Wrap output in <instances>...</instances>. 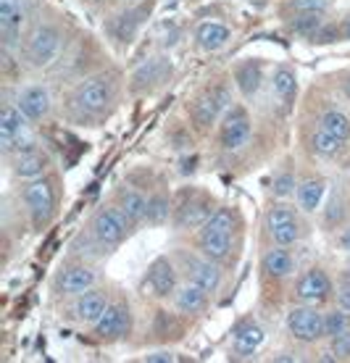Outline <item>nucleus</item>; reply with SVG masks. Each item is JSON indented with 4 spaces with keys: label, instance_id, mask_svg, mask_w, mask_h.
Here are the masks:
<instances>
[{
    "label": "nucleus",
    "instance_id": "obj_1",
    "mask_svg": "<svg viewBox=\"0 0 350 363\" xmlns=\"http://www.w3.org/2000/svg\"><path fill=\"white\" fill-rule=\"evenodd\" d=\"M116 95H119L116 74H111V72L95 74V77L82 79V82L74 87L72 98H69V108H72L74 116L82 118V121H84V118H100L114 108Z\"/></svg>",
    "mask_w": 350,
    "mask_h": 363
},
{
    "label": "nucleus",
    "instance_id": "obj_2",
    "mask_svg": "<svg viewBox=\"0 0 350 363\" xmlns=\"http://www.w3.org/2000/svg\"><path fill=\"white\" fill-rule=\"evenodd\" d=\"M234 227H237L234 211L216 208L211 213V218L198 229V253L216 261V264H224L226 258L232 255Z\"/></svg>",
    "mask_w": 350,
    "mask_h": 363
},
{
    "label": "nucleus",
    "instance_id": "obj_3",
    "mask_svg": "<svg viewBox=\"0 0 350 363\" xmlns=\"http://www.w3.org/2000/svg\"><path fill=\"white\" fill-rule=\"evenodd\" d=\"M63 48V32L61 27H55L53 21H40L32 27L24 43V61L32 69H48L55 64V58L61 55Z\"/></svg>",
    "mask_w": 350,
    "mask_h": 363
},
{
    "label": "nucleus",
    "instance_id": "obj_4",
    "mask_svg": "<svg viewBox=\"0 0 350 363\" xmlns=\"http://www.w3.org/2000/svg\"><path fill=\"white\" fill-rule=\"evenodd\" d=\"M21 200H24V206H27V213H29V218H32V227L35 229H43L53 221L55 190L45 177L27 182L24 190H21Z\"/></svg>",
    "mask_w": 350,
    "mask_h": 363
},
{
    "label": "nucleus",
    "instance_id": "obj_5",
    "mask_svg": "<svg viewBox=\"0 0 350 363\" xmlns=\"http://www.w3.org/2000/svg\"><path fill=\"white\" fill-rule=\"evenodd\" d=\"M132 221L121 213L119 206H108V208H98L90 218V232L98 240L100 245L116 247L126 240V235L132 232Z\"/></svg>",
    "mask_w": 350,
    "mask_h": 363
},
{
    "label": "nucleus",
    "instance_id": "obj_6",
    "mask_svg": "<svg viewBox=\"0 0 350 363\" xmlns=\"http://www.w3.org/2000/svg\"><path fill=\"white\" fill-rule=\"evenodd\" d=\"M232 106V92L226 90L224 84H216V87H208L192 100L190 106V116L198 124L200 129L214 127L219 118H224V113Z\"/></svg>",
    "mask_w": 350,
    "mask_h": 363
},
{
    "label": "nucleus",
    "instance_id": "obj_7",
    "mask_svg": "<svg viewBox=\"0 0 350 363\" xmlns=\"http://www.w3.org/2000/svg\"><path fill=\"white\" fill-rule=\"evenodd\" d=\"M263 224H266V232H269V237L274 240V245L290 247L300 240V218H297V211L285 206V203L271 206V208L266 211Z\"/></svg>",
    "mask_w": 350,
    "mask_h": 363
},
{
    "label": "nucleus",
    "instance_id": "obj_8",
    "mask_svg": "<svg viewBox=\"0 0 350 363\" xmlns=\"http://www.w3.org/2000/svg\"><path fill=\"white\" fill-rule=\"evenodd\" d=\"M251 135L253 124L248 111L243 106H234V108L226 111L224 118H222V129H219V145L229 150V153H237V150H243L251 143Z\"/></svg>",
    "mask_w": 350,
    "mask_h": 363
},
{
    "label": "nucleus",
    "instance_id": "obj_9",
    "mask_svg": "<svg viewBox=\"0 0 350 363\" xmlns=\"http://www.w3.org/2000/svg\"><path fill=\"white\" fill-rule=\"evenodd\" d=\"M288 332L295 340L305 342V345H311L316 340H322L324 335V313L322 311H316V306H295V308H290L288 313Z\"/></svg>",
    "mask_w": 350,
    "mask_h": 363
},
{
    "label": "nucleus",
    "instance_id": "obj_10",
    "mask_svg": "<svg viewBox=\"0 0 350 363\" xmlns=\"http://www.w3.org/2000/svg\"><path fill=\"white\" fill-rule=\"evenodd\" d=\"M182 261V272L187 274V281H195L200 284L208 295H214L219 287H222V272H219V264L206 258V255H195V253H180Z\"/></svg>",
    "mask_w": 350,
    "mask_h": 363
},
{
    "label": "nucleus",
    "instance_id": "obj_11",
    "mask_svg": "<svg viewBox=\"0 0 350 363\" xmlns=\"http://www.w3.org/2000/svg\"><path fill=\"white\" fill-rule=\"evenodd\" d=\"M92 329H95V335L100 340H108V342L124 340L132 332V308H129V303H124V300H111V306L106 308L103 318Z\"/></svg>",
    "mask_w": 350,
    "mask_h": 363
},
{
    "label": "nucleus",
    "instance_id": "obj_12",
    "mask_svg": "<svg viewBox=\"0 0 350 363\" xmlns=\"http://www.w3.org/2000/svg\"><path fill=\"white\" fill-rule=\"evenodd\" d=\"M95 284H98L95 269H90L87 264H72V266H63L61 272L55 274L53 290L58 295H66V298H77L82 292L92 290Z\"/></svg>",
    "mask_w": 350,
    "mask_h": 363
},
{
    "label": "nucleus",
    "instance_id": "obj_13",
    "mask_svg": "<svg viewBox=\"0 0 350 363\" xmlns=\"http://www.w3.org/2000/svg\"><path fill=\"white\" fill-rule=\"evenodd\" d=\"M180 287L177 281V266L171 264L169 258H155L151 266H148V274H145V290L151 292L153 298L158 300H169L174 298V292Z\"/></svg>",
    "mask_w": 350,
    "mask_h": 363
},
{
    "label": "nucleus",
    "instance_id": "obj_14",
    "mask_svg": "<svg viewBox=\"0 0 350 363\" xmlns=\"http://www.w3.org/2000/svg\"><path fill=\"white\" fill-rule=\"evenodd\" d=\"M332 295V279L327 277L324 269H308L297 277L295 281V298L303 306H322L324 300Z\"/></svg>",
    "mask_w": 350,
    "mask_h": 363
},
{
    "label": "nucleus",
    "instance_id": "obj_15",
    "mask_svg": "<svg viewBox=\"0 0 350 363\" xmlns=\"http://www.w3.org/2000/svg\"><path fill=\"white\" fill-rule=\"evenodd\" d=\"M29 21V0H0V35L6 48H13Z\"/></svg>",
    "mask_w": 350,
    "mask_h": 363
},
{
    "label": "nucleus",
    "instance_id": "obj_16",
    "mask_svg": "<svg viewBox=\"0 0 350 363\" xmlns=\"http://www.w3.org/2000/svg\"><path fill=\"white\" fill-rule=\"evenodd\" d=\"M16 106L21 108V113L35 124V121H43V118L50 116L53 98H50V90H48L45 84H29L24 90H18Z\"/></svg>",
    "mask_w": 350,
    "mask_h": 363
},
{
    "label": "nucleus",
    "instance_id": "obj_17",
    "mask_svg": "<svg viewBox=\"0 0 350 363\" xmlns=\"http://www.w3.org/2000/svg\"><path fill=\"white\" fill-rule=\"evenodd\" d=\"M108 306H111L108 292L98 290V287H92V290L77 295L72 313H74V318H77L80 324H84V327H95L100 318H103V313H106Z\"/></svg>",
    "mask_w": 350,
    "mask_h": 363
},
{
    "label": "nucleus",
    "instance_id": "obj_18",
    "mask_svg": "<svg viewBox=\"0 0 350 363\" xmlns=\"http://www.w3.org/2000/svg\"><path fill=\"white\" fill-rule=\"evenodd\" d=\"M214 213V203L208 198H200V195H192V198H185L180 203V208L174 213V227L180 232H187V229H200Z\"/></svg>",
    "mask_w": 350,
    "mask_h": 363
},
{
    "label": "nucleus",
    "instance_id": "obj_19",
    "mask_svg": "<svg viewBox=\"0 0 350 363\" xmlns=\"http://www.w3.org/2000/svg\"><path fill=\"white\" fill-rule=\"evenodd\" d=\"M11 169L18 179L32 182L45 177L48 169H50V155L43 150V147H32V150H24V153L11 155Z\"/></svg>",
    "mask_w": 350,
    "mask_h": 363
},
{
    "label": "nucleus",
    "instance_id": "obj_20",
    "mask_svg": "<svg viewBox=\"0 0 350 363\" xmlns=\"http://www.w3.org/2000/svg\"><path fill=\"white\" fill-rule=\"evenodd\" d=\"M169 77H171V61H166V58H148L132 74V90L148 92L153 87H161Z\"/></svg>",
    "mask_w": 350,
    "mask_h": 363
},
{
    "label": "nucleus",
    "instance_id": "obj_21",
    "mask_svg": "<svg viewBox=\"0 0 350 363\" xmlns=\"http://www.w3.org/2000/svg\"><path fill=\"white\" fill-rule=\"evenodd\" d=\"M143 16L145 11L143 9H126L121 11V13H116V16L108 21V35L116 40L119 45H129L132 40L137 37V32H140V27H143Z\"/></svg>",
    "mask_w": 350,
    "mask_h": 363
},
{
    "label": "nucleus",
    "instance_id": "obj_22",
    "mask_svg": "<svg viewBox=\"0 0 350 363\" xmlns=\"http://www.w3.org/2000/svg\"><path fill=\"white\" fill-rule=\"evenodd\" d=\"M263 342H266V332L256 321H243L232 335V350L237 358H251V355H256Z\"/></svg>",
    "mask_w": 350,
    "mask_h": 363
},
{
    "label": "nucleus",
    "instance_id": "obj_23",
    "mask_svg": "<svg viewBox=\"0 0 350 363\" xmlns=\"http://www.w3.org/2000/svg\"><path fill=\"white\" fill-rule=\"evenodd\" d=\"M29 124L32 121L21 113V108H18L16 103H6L3 106V111H0V145H3V153L9 150V145L21 132H27Z\"/></svg>",
    "mask_w": 350,
    "mask_h": 363
},
{
    "label": "nucleus",
    "instance_id": "obj_24",
    "mask_svg": "<svg viewBox=\"0 0 350 363\" xmlns=\"http://www.w3.org/2000/svg\"><path fill=\"white\" fill-rule=\"evenodd\" d=\"M261 269H263L266 277L285 279L290 274H295V255L290 253L285 245H274L261 255Z\"/></svg>",
    "mask_w": 350,
    "mask_h": 363
},
{
    "label": "nucleus",
    "instance_id": "obj_25",
    "mask_svg": "<svg viewBox=\"0 0 350 363\" xmlns=\"http://www.w3.org/2000/svg\"><path fill=\"white\" fill-rule=\"evenodd\" d=\"M116 206L121 208V213L132 221V227L143 224L145 218H148V198H145L140 190H135V187H119Z\"/></svg>",
    "mask_w": 350,
    "mask_h": 363
},
{
    "label": "nucleus",
    "instance_id": "obj_26",
    "mask_svg": "<svg viewBox=\"0 0 350 363\" xmlns=\"http://www.w3.org/2000/svg\"><path fill=\"white\" fill-rule=\"evenodd\" d=\"M229 40H232V29L224 27V24H219V21H203V24H198V29H195V43H198L200 50H206V53H216V50L226 48Z\"/></svg>",
    "mask_w": 350,
    "mask_h": 363
},
{
    "label": "nucleus",
    "instance_id": "obj_27",
    "mask_svg": "<svg viewBox=\"0 0 350 363\" xmlns=\"http://www.w3.org/2000/svg\"><path fill=\"white\" fill-rule=\"evenodd\" d=\"M208 295L200 284H195V281H185V284H180L177 287V292H174V306H177V311H182V313H200V311L208 306Z\"/></svg>",
    "mask_w": 350,
    "mask_h": 363
},
{
    "label": "nucleus",
    "instance_id": "obj_28",
    "mask_svg": "<svg viewBox=\"0 0 350 363\" xmlns=\"http://www.w3.org/2000/svg\"><path fill=\"white\" fill-rule=\"evenodd\" d=\"M261 82H263V69H261V61H243V64L234 66V84L243 98H253L256 92L261 90Z\"/></svg>",
    "mask_w": 350,
    "mask_h": 363
},
{
    "label": "nucleus",
    "instance_id": "obj_29",
    "mask_svg": "<svg viewBox=\"0 0 350 363\" xmlns=\"http://www.w3.org/2000/svg\"><path fill=\"white\" fill-rule=\"evenodd\" d=\"M271 95H274L285 108H290V103L295 100L297 77L290 66H277V69H274V74H271Z\"/></svg>",
    "mask_w": 350,
    "mask_h": 363
},
{
    "label": "nucleus",
    "instance_id": "obj_30",
    "mask_svg": "<svg viewBox=\"0 0 350 363\" xmlns=\"http://www.w3.org/2000/svg\"><path fill=\"white\" fill-rule=\"evenodd\" d=\"M327 195V182L322 177H311L297 184V206L305 213H314L316 208H322V200Z\"/></svg>",
    "mask_w": 350,
    "mask_h": 363
},
{
    "label": "nucleus",
    "instance_id": "obj_31",
    "mask_svg": "<svg viewBox=\"0 0 350 363\" xmlns=\"http://www.w3.org/2000/svg\"><path fill=\"white\" fill-rule=\"evenodd\" d=\"M342 145H345V140L337 135H332L329 129H324L322 124L314 129V135H311V150H314L319 158H334V155L340 153Z\"/></svg>",
    "mask_w": 350,
    "mask_h": 363
},
{
    "label": "nucleus",
    "instance_id": "obj_32",
    "mask_svg": "<svg viewBox=\"0 0 350 363\" xmlns=\"http://www.w3.org/2000/svg\"><path fill=\"white\" fill-rule=\"evenodd\" d=\"M319 124L324 129H329L332 135L342 137L345 143L350 140V116L342 108H327L322 113V118H319Z\"/></svg>",
    "mask_w": 350,
    "mask_h": 363
},
{
    "label": "nucleus",
    "instance_id": "obj_33",
    "mask_svg": "<svg viewBox=\"0 0 350 363\" xmlns=\"http://www.w3.org/2000/svg\"><path fill=\"white\" fill-rule=\"evenodd\" d=\"M171 216V200L163 195V192H155V195H151L148 198V224H153V227H161V224H166Z\"/></svg>",
    "mask_w": 350,
    "mask_h": 363
},
{
    "label": "nucleus",
    "instance_id": "obj_34",
    "mask_svg": "<svg viewBox=\"0 0 350 363\" xmlns=\"http://www.w3.org/2000/svg\"><path fill=\"white\" fill-rule=\"evenodd\" d=\"M322 27H324V13H316V11H311V13H297L292 18V24H290V29L300 37H314Z\"/></svg>",
    "mask_w": 350,
    "mask_h": 363
},
{
    "label": "nucleus",
    "instance_id": "obj_35",
    "mask_svg": "<svg viewBox=\"0 0 350 363\" xmlns=\"http://www.w3.org/2000/svg\"><path fill=\"white\" fill-rule=\"evenodd\" d=\"M348 329H350V311L337 306L334 311L324 313V335L329 337V340L342 335V332H348Z\"/></svg>",
    "mask_w": 350,
    "mask_h": 363
},
{
    "label": "nucleus",
    "instance_id": "obj_36",
    "mask_svg": "<svg viewBox=\"0 0 350 363\" xmlns=\"http://www.w3.org/2000/svg\"><path fill=\"white\" fill-rule=\"evenodd\" d=\"M271 192L277 195L279 200H288L292 198L297 192V182H295V174L292 172H279L271 182Z\"/></svg>",
    "mask_w": 350,
    "mask_h": 363
},
{
    "label": "nucleus",
    "instance_id": "obj_37",
    "mask_svg": "<svg viewBox=\"0 0 350 363\" xmlns=\"http://www.w3.org/2000/svg\"><path fill=\"white\" fill-rule=\"evenodd\" d=\"M288 6L295 13H311V11L324 13V11L329 9V0H288Z\"/></svg>",
    "mask_w": 350,
    "mask_h": 363
},
{
    "label": "nucleus",
    "instance_id": "obj_38",
    "mask_svg": "<svg viewBox=\"0 0 350 363\" xmlns=\"http://www.w3.org/2000/svg\"><path fill=\"white\" fill-rule=\"evenodd\" d=\"M340 361H348L350 358V329L348 332H342V335L332 337V347H329Z\"/></svg>",
    "mask_w": 350,
    "mask_h": 363
},
{
    "label": "nucleus",
    "instance_id": "obj_39",
    "mask_svg": "<svg viewBox=\"0 0 350 363\" xmlns=\"http://www.w3.org/2000/svg\"><path fill=\"white\" fill-rule=\"evenodd\" d=\"M342 216H345V203H342V198H332V203H329V208H327V213H324V221L327 224H340Z\"/></svg>",
    "mask_w": 350,
    "mask_h": 363
},
{
    "label": "nucleus",
    "instance_id": "obj_40",
    "mask_svg": "<svg viewBox=\"0 0 350 363\" xmlns=\"http://www.w3.org/2000/svg\"><path fill=\"white\" fill-rule=\"evenodd\" d=\"M340 32L342 29H337V27H329V24H324L322 29H319V32H316L314 37H311V40H314V43H334V40H337V37H340Z\"/></svg>",
    "mask_w": 350,
    "mask_h": 363
},
{
    "label": "nucleus",
    "instance_id": "obj_41",
    "mask_svg": "<svg viewBox=\"0 0 350 363\" xmlns=\"http://www.w3.org/2000/svg\"><path fill=\"white\" fill-rule=\"evenodd\" d=\"M337 306L340 308H345V311H350V277H345V279L337 284Z\"/></svg>",
    "mask_w": 350,
    "mask_h": 363
},
{
    "label": "nucleus",
    "instance_id": "obj_42",
    "mask_svg": "<svg viewBox=\"0 0 350 363\" xmlns=\"http://www.w3.org/2000/svg\"><path fill=\"white\" fill-rule=\"evenodd\" d=\"M145 361H148V363H174V361H180V355H177V353H166V350H161V353L145 355Z\"/></svg>",
    "mask_w": 350,
    "mask_h": 363
},
{
    "label": "nucleus",
    "instance_id": "obj_43",
    "mask_svg": "<svg viewBox=\"0 0 350 363\" xmlns=\"http://www.w3.org/2000/svg\"><path fill=\"white\" fill-rule=\"evenodd\" d=\"M337 242H340V247L345 250V253H350V227L342 229L340 237H337Z\"/></svg>",
    "mask_w": 350,
    "mask_h": 363
},
{
    "label": "nucleus",
    "instance_id": "obj_44",
    "mask_svg": "<svg viewBox=\"0 0 350 363\" xmlns=\"http://www.w3.org/2000/svg\"><path fill=\"white\" fill-rule=\"evenodd\" d=\"M274 361L277 363H295L297 358L295 355H290V353H282V355H274Z\"/></svg>",
    "mask_w": 350,
    "mask_h": 363
},
{
    "label": "nucleus",
    "instance_id": "obj_45",
    "mask_svg": "<svg viewBox=\"0 0 350 363\" xmlns=\"http://www.w3.org/2000/svg\"><path fill=\"white\" fill-rule=\"evenodd\" d=\"M342 37H345V40H350V16L345 18V24H342Z\"/></svg>",
    "mask_w": 350,
    "mask_h": 363
},
{
    "label": "nucleus",
    "instance_id": "obj_46",
    "mask_svg": "<svg viewBox=\"0 0 350 363\" xmlns=\"http://www.w3.org/2000/svg\"><path fill=\"white\" fill-rule=\"evenodd\" d=\"M342 92H345V98L350 100V79H345V82H342Z\"/></svg>",
    "mask_w": 350,
    "mask_h": 363
},
{
    "label": "nucleus",
    "instance_id": "obj_47",
    "mask_svg": "<svg viewBox=\"0 0 350 363\" xmlns=\"http://www.w3.org/2000/svg\"><path fill=\"white\" fill-rule=\"evenodd\" d=\"M87 3H103V0H87Z\"/></svg>",
    "mask_w": 350,
    "mask_h": 363
}]
</instances>
